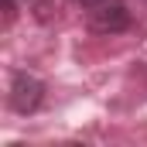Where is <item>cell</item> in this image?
Listing matches in <instances>:
<instances>
[{"label":"cell","instance_id":"1","mask_svg":"<svg viewBox=\"0 0 147 147\" xmlns=\"http://www.w3.org/2000/svg\"><path fill=\"white\" fill-rule=\"evenodd\" d=\"M86 10V21L96 34H123L130 28V7L123 0H72Z\"/></svg>","mask_w":147,"mask_h":147},{"label":"cell","instance_id":"2","mask_svg":"<svg viewBox=\"0 0 147 147\" xmlns=\"http://www.w3.org/2000/svg\"><path fill=\"white\" fill-rule=\"evenodd\" d=\"M7 103H10V110L21 113V116L38 113V110H41V103H45V82H41L34 72H28V69H17V72L10 75Z\"/></svg>","mask_w":147,"mask_h":147},{"label":"cell","instance_id":"3","mask_svg":"<svg viewBox=\"0 0 147 147\" xmlns=\"http://www.w3.org/2000/svg\"><path fill=\"white\" fill-rule=\"evenodd\" d=\"M17 3H24V0H3V10H7V21L17 14Z\"/></svg>","mask_w":147,"mask_h":147}]
</instances>
